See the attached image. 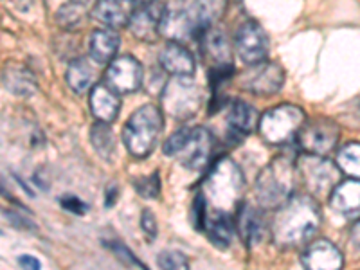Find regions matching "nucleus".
Returning a JSON list of instances; mask_svg holds the SVG:
<instances>
[{
	"label": "nucleus",
	"instance_id": "f257e3e1",
	"mask_svg": "<svg viewBox=\"0 0 360 270\" xmlns=\"http://www.w3.org/2000/svg\"><path fill=\"white\" fill-rule=\"evenodd\" d=\"M227 0H172L162 11L160 34L169 41L200 38L224 15Z\"/></svg>",
	"mask_w": 360,
	"mask_h": 270
},
{
	"label": "nucleus",
	"instance_id": "f03ea898",
	"mask_svg": "<svg viewBox=\"0 0 360 270\" xmlns=\"http://www.w3.org/2000/svg\"><path fill=\"white\" fill-rule=\"evenodd\" d=\"M321 225L319 205L310 195H292L278 207L272 220V236L283 249H292L307 243Z\"/></svg>",
	"mask_w": 360,
	"mask_h": 270
},
{
	"label": "nucleus",
	"instance_id": "7ed1b4c3",
	"mask_svg": "<svg viewBox=\"0 0 360 270\" xmlns=\"http://www.w3.org/2000/svg\"><path fill=\"white\" fill-rule=\"evenodd\" d=\"M164 127V114L155 105H143L128 117L123 128V143L135 159H144L153 152Z\"/></svg>",
	"mask_w": 360,
	"mask_h": 270
},
{
	"label": "nucleus",
	"instance_id": "20e7f679",
	"mask_svg": "<svg viewBox=\"0 0 360 270\" xmlns=\"http://www.w3.org/2000/svg\"><path fill=\"white\" fill-rule=\"evenodd\" d=\"M243 191V175L238 164L229 157L218 160L205 180V202L217 209V213H229L236 207Z\"/></svg>",
	"mask_w": 360,
	"mask_h": 270
},
{
	"label": "nucleus",
	"instance_id": "39448f33",
	"mask_svg": "<svg viewBox=\"0 0 360 270\" xmlns=\"http://www.w3.org/2000/svg\"><path fill=\"white\" fill-rule=\"evenodd\" d=\"M213 146V135L204 127L180 128L164 143V155L175 157L182 166L198 172L207 166Z\"/></svg>",
	"mask_w": 360,
	"mask_h": 270
},
{
	"label": "nucleus",
	"instance_id": "423d86ee",
	"mask_svg": "<svg viewBox=\"0 0 360 270\" xmlns=\"http://www.w3.org/2000/svg\"><path fill=\"white\" fill-rule=\"evenodd\" d=\"M288 157L266 164L256 180V198L265 209H276L292 197L295 188V166Z\"/></svg>",
	"mask_w": 360,
	"mask_h": 270
},
{
	"label": "nucleus",
	"instance_id": "0eeeda50",
	"mask_svg": "<svg viewBox=\"0 0 360 270\" xmlns=\"http://www.w3.org/2000/svg\"><path fill=\"white\" fill-rule=\"evenodd\" d=\"M304 124V110L297 105H278L259 117L258 130L269 144H287Z\"/></svg>",
	"mask_w": 360,
	"mask_h": 270
},
{
	"label": "nucleus",
	"instance_id": "6e6552de",
	"mask_svg": "<svg viewBox=\"0 0 360 270\" xmlns=\"http://www.w3.org/2000/svg\"><path fill=\"white\" fill-rule=\"evenodd\" d=\"M162 114L169 115L179 121L191 119L197 114L202 105V92L188 76H173L168 82H164L162 86Z\"/></svg>",
	"mask_w": 360,
	"mask_h": 270
},
{
	"label": "nucleus",
	"instance_id": "1a4fd4ad",
	"mask_svg": "<svg viewBox=\"0 0 360 270\" xmlns=\"http://www.w3.org/2000/svg\"><path fill=\"white\" fill-rule=\"evenodd\" d=\"M297 172L304 180L308 191L314 195L332 193L340 182V169L337 164L323 155H310L304 153L297 159Z\"/></svg>",
	"mask_w": 360,
	"mask_h": 270
},
{
	"label": "nucleus",
	"instance_id": "9d476101",
	"mask_svg": "<svg viewBox=\"0 0 360 270\" xmlns=\"http://www.w3.org/2000/svg\"><path fill=\"white\" fill-rule=\"evenodd\" d=\"M340 137V128L332 119H315L304 123L297 134V144L304 153L326 155L335 150Z\"/></svg>",
	"mask_w": 360,
	"mask_h": 270
},
{
	"label": "nucleus",
	"instance_id": "9b49d317",
	"mask_svg": "<svg viewBox=\"0 0 360 270\" xmlns=\"http://www.w3.org/2000/svg\"><path fill=\"white\" fill-rule=\"evenodd\" d=\"M285 83V70L274 62H259L249 65L240 76V86L250 94L272 96L278 94Z\"/></svg>",
	"mask_w": 360,
	"mask_h": 270
},
{
	"label": "nucleus",
	"instance_id": "f8f14e48",
	"mask_svg": "<svg viewBox=\"0 0 360 270\" xmlns=\"http://www.w3.org/2000/svg\"><path fill=\"white\" fill-rule=\"evenodd\" d=\"M144 70L139 60L134 56H119L108 63L105 72V85L110 86L117 94H131L143 86Z\"/></svg>",
	"mask_w": 360,
	"mask_h": 270
},
{
	"label": "nucleus",
	"instance_id": "ddd939ff",
	"mask_svg": "<svg viewBox=\"0 0 360 270\" xmlns=\"http://www.w3.org/2000/svg\"><path fill=\"white\" fill-rule=\"evenodd\" d=\"M234 47L245 65H256L265 62L269 54V37L258 22L249 20L236 31Z\"/></svg>",
	"mask_w": 360,
	"mask_h": 270
},
{
	"label": "nucleus",
	"instance_id": "4468645a",
	"mask_svg": "<svg viewBox=\"0 0 360 270\" xmlns=\"http://www.w3.org/2000/svg\"><path fill=\"white\" fill-rule=\"evenodd\" d=\"M304 270H342L344 256L330 240H315L301 256Z\"/></svg>",
	"mask_w": 360,
	"mask_h": 270
},
{
	"label": "nucleus",
	"instance_id": "2eb2a0df",
	"mask_svg": "<svg viewBox=\"0 0 360 270\" xmlns=\"http://www.w3.org/2000/svg\"><path fill=\"white\" fill-rule=\"evenodd\" d=\"M164 8L157 4H146L139 6L131 13L130 22H128V29L137 40L148 41L153 44L159 38L160 31V18H162Z\"/></svg>",
	"mask_w": 360,
	"mask_h": 270
},
{
	"label": "nucleus",
	"instance_id": "dca6fc26",
	"mask_svg": "<svg viewBox=\"0 0 360 270\" xmlns=\"http://www.w3.org/2000/svg\"><path fill=\"white\" fill-rule=\"evenodd\" d=\"M90 112L96 117L98 123L110 124L117 119L121 110V99L117 92L107 86L105 83H99L90 89Z\"/></svg>",
	"mask_w": 360,
	"mask_h": 270
},
{
	"label": "nucleus",
	"instance_id": "f3484780",
	"mask_svg": "<svg viewBox=\"0 0 360 270\" xmlns=\"http://www.w3.org/2000/svg\"><path fill=\"white\" fill-rule=\"evenodd\" d=\"M159 63L164 72L172 76H188L191 78L197 65H195V56L186 49L182 44L176 41H168L164 45V49L159 54Z\"/></svg>",
	"mask_w": 360,
	"mask_h": 270
},
{
	"label": "nucleus",
	"instance_id": "a211bd4d",
	"mask_svg": "<svg viewBox=\"0 0 360 270\" xmlns=\"http://www.w3.org/2000/svg\"><path fill=\"white\" fill-rule=\"evenodd\" d=\"M198 41H200L204 56L207 58V60H211V67L231 65V63H233L231 44L221 29L209 27L205 33H202Z\"/></svg>",
	"mask_w": 360,
	"mask_h": 270
},
{
	"label": "nucleus",
	"instance_id": "6ab92c4d",
	"mask_svg": "<svg viewBox=\"0 0 360 270\" xmlns=\"http://www.w3.org/2000/svg\"><path fill=\"white\" fill-rule=\"evenodd\" d=\"M119 44H121V38L115 33V29H96L94 33L90 34L89 41L90 60L98 65H108L115 60Z\"/></svg>",
	"mask_w": 360,
	"mask_h": 270
},
{
	"label": "nucleus",
	"instance_id": "aec40b11",
	"mask_svg": "<svg viewBox=\"0 0 360 270\" xmlns=\"http://www.w3.org/2000/svg\"><path fill=\"white\" fill-rule=\"evenodd\" d=\"M131 0H98L94 6V18L101 22L108 29H119L123 25H128L131 13Z\"/></svg>",
	"mask_w": 360,
	"mask_h": 270
},
{
	"label": "nucleus",
	"instance_id": "412c9836",
	"mask_svg": "<svg viewBox=\"0 0 360 270\" xmlns=\"http://www.w3.org/2000/svg\"><path fill=\"white\" fill-rule=\"evenodd\" d=\"M2 85L8 92L18 98H31L38 90V83L34 74L24 65L9 63L2 70Z\"/></svg>",
	"mask_w": 360,
	"mask_h": 270
},
{
	"label": "nucleus",
	"instance_id": "4be33fe9",
	"mask_svg": "<svg viewBox=\"0 0 360 270\" xmlns=\"http://www.w3.org/2000/svg\"><path fill=\"white\" fill-rule=\"evenodd\" d=\"M330 204L342 214L360 213V180H340L330 193Z\"/></svg>",
	"mask_w": 360,
	"mask_h": 270
},
{
	"label": "nucleus",
	"instance_id": "5701e85b",
	"mask_svg": "<svg viewBox=\"0 0 360 270\" xmlns=\"http://www.w3.org/2000/svg\"><path fill=\"white\" fill-rule=\"evenodd\" d=\"M227 121L229 127L233 128L234 134L238 135H247L258 128L259 123V114L254 107H250L249 103L236 99L229 105L227 110Z\"/></svg>",
	"mask_w": 360,
	"mask_h": 270
},
{
	"label": "nucleus",
	"instance_id": "b1692460",
	"mask_svg": "<svg viewBox=\"0 0 360 270\" xmlns=\"http://www.w3.org/2000/svg\"><path fill=\"white\" fill-rule=\"evenodd\" d=\"M65 79L67 85L76 94H83V92L92 89L96 82V69L92 65V60H89V58H76V60H72L67 65Z\"/></svg>",
	"mask_w": 360,
	"mask_h": 270
},
{
	"label": "nucleus",
	"instance_id": "393cba45",
	"mask_svg": "<svg viewBox=\"0 0 360 270\" xmlns=\"http://www.w3.org/2000/svg\"><path fill=\"white\" fill-rule=\"evenodd\" d=\"M236 231L247 247H252L263 238V218L256 209L242 205L238 211Z\"/></svg>",
	"mask_w": 360,
	"mask_h": 270
},
{
	"label": "nucleus",
	"instance_id": "a878e982",
	"mask_svg": "<svg viewBox=\"0 0 360 270\" xmlns=\"http://www.w3.org/2000/svg\"><path fill=\"white\" fill-rule=\"evenodd\" d=\"M207 238L218 249H227L236 236V225L227 213H214L205 220Z\"/></svg>",
	"mask_w": 360,
	"mask_h": 270
},
{
	"label": "nucleus",
	"instance_id": "bb28decb",
	"mask_svg": "<svg viewBox=\"0 0 360 270\" xmlns=\"http://www.w3.org/2000/svg\"><path fill=\"white\" fill-rule=\"evenodd\" d=\"M90 143L98 152V155L105 160H112L115 155V137L108 124L96 123L90 130Z\"/></svg>",
	"mask_w": 360,
	"mask_h": 270
},
{
	"label": "nucleus",
	"instance_id": "cd10ccee",
	"mask_svg": "<svg viewBox=\"0 0 360 270\" xmlns=\"http://www.w3.org/2000/svg\"><path fill=\"white\" fill-rule=\"evenodd\" d=\"M337 166L349 179L360 180V143H349L339 150Z\"/></svg>",
	"mask_w": 360,
	"mask_h": 270
},
{
	"label": "nucleus",
	"instance_id": "c85d7f7f",
	"mask_svg": "<svg viewBox=\"0 0 360 270\" xmlns=\"http://www.w3.org/2000/svg\"><path fill=\"white\" fill-rule=\"evenodd\" d=\"M86 17V6L79 0H72L69 4H63L56 13V24L62 29L78 27Z\"/></svg>",
	"mask_w": 360,
	"mask_h": 270
},
{
	"label": "nucleus",
	"instance_id": "c756f323",
	"mask_svg": "<svg viewBox=\"0 0 360 270\" xmlns=\"http://www.w3.org/2000/svg\"><path fill=\"white\" fill-rule=\"evenodd\" d=\"M105 247H107V249L110 250L115 258L123 263V265L134 266V269H139V270H150L146 265H144L143 262H141L139 258H137V256H135L134 252H131L130 249H128L127 245H124V243L115 242V240H110V242H105Z\"/></svg>",
	"mask_w": 360,
	"mask_h": 270
},
{
	"label": "nucleus",
	"instance_id": "7c9ffc66",
	"mask_svg": "<svg viewBox=\"0 0 360 270\" xmlns=\"http://www.w3.org/2000/svg\"><path fill=\"white\" fill-rule=\"evenodd\" d=\"M157 265L160 270H189V259L180 250H162L157 256Z\"/></svg>",
	"mask_w": 360,
	"mask_h": 270
},
{
	"label": "nucleus",
	"instance_id": "2f4dec72",
	"mask_svg": "<svg viewBox=\"0 0 360 270\" xmlns=\"http://www.w3.org/2000/svg\"><path fill=\"white\" fill-rule=\"evenodd\" d=\"M134 188L135 191L139 193L143 198H146V200H155V198H159V193H160L159 173H153V175H148V176H141V179H137L134 182Z\"/></svg>",
	"mask_w": 360,
	"mask_h": 270
},
{
	"label": "nucleus",
	"instance_id": "473e14b6",
	"mask_svg": "<svg viewBox=\"0 0 360 270\" xmlns=\"http://www.w3.org/2000/svg\"><path fill=\"white\" fill-rule=\"evenodd\" d=\"M141 227H143L148 240H155L157 233H159V227H157L155 214H153L150 209H144L143 214H141Z\"/></svg>",
	"mask_w": 360,
	"mask_h": 270
},
{
	"label": "nucleus",
	"instance_id": "72a5a7b5",
	"mask_svg": "<svg viewBox=\"0 0 360 270\" xmlns=\"http://www.w3.org/2000/svg\"><path fill=\"white\" fill-rule=\"evenodd\" d=\"M60 202H62L63 209H67V211H70V213L79 214V217L86 213V204H85V202L79 200L78 197H72V195H67V197H63Z\"/></svg>",
	"mask_w": 360,
	"mask_h": 270
},
{
	"label": "nucleus",
	"instance_id": "f704fd0d",
	"mask_svg": "<svg viewBox=\"0 0 360 270\" xmlns=\"http://www.w3.org/2000/svg\"><path fill=\"white\" fill-rule=\"evenodd\" d=\"M18 263H20V266L24 270H40L41 269L40 262H38L34 256H29V254L20 256V258H18Z\"/></svg>",
	"mask_w": 360,
	"mask_h": 270
},
{
	"label": "nucleus",
	"instance_id": "c9c22d12",
	"mask_svg": "<svg viewBox=\"0 0 360 270\" xmlns=\"http://www.w3.org/2000/svg\"><path fill=\"white\" fill-rule=\"evenodd\" d=\"M8 214L9 218H11V220H15L13 221V224L17 225V227H20V229H25V231H34L37 229V227H34L33 224H31V221H27L25 220V218H20L18 217V214H15V213H6Z\"/></svg>",
	"mask_w": 360,
	"mask_h": 270
},
{
	"label": "nucleus",
	"instance_id": "e433bc0d",
	"mask_svg": "<svg viewBox=\"0 0 360 270\" xmlns=\"http://www.w3.org/2000/svg\"><path fill=\"white\" fill-rule=\"evenodd\" d=\"M349 238H352V243L360 249V220L355 221L352 227V233H349Z\"/></svg>",
	"mask_w": 360,
	"mask_h": 270
},
{
	"label": "nucleus",
	"instance_id": "4c0bfd02",
	"mask_svg": "<svg viewBox=\"0 0 360 270\" xmlns=\"http://www.w3.org/2000/svg\"><path fill=\"white\" fill-rule=\"evenodd\" d=\"M115 198H117V188L112 186V188L107 189V198H105V205L107 207H112L115 204Z\"/></svg>",
	"mask_w": 360,
	"mask_h": 270
},
{
	"label": "nucleus",
	"instance_id": "58836bf2",
	"mask_svg": "<svg viewBox=\"0 0 360 270\" xmlns=\"http://www.w3.org/2000/svg\"><path fill=\"white\" fill-rule=\"evenodd\" d=\"M131 2L137 6H146V4H153L155 0H131Z\"/></svg>",
	"mask_w": 360,
	"mask_h": 270
}]
</instances>
